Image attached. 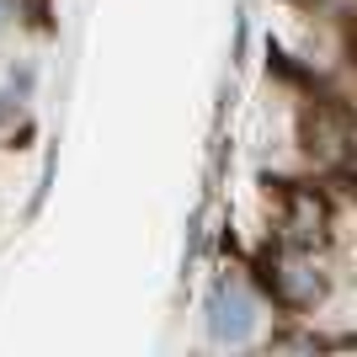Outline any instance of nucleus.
Segmentation results:
<instances>
[{"instance_id": "obj_1", "label": "nucleus", "mask_w": 357, "mask_h": 357, "mask_svg": "<svg viewBox=\"0 0 357 357\" xmlns=\"http://www.w3.org/2000/svg\"><path fill=\"white\" fill-rule=\"evenodd\" d=\"M245 331H251V298L240 294V288L219 283V294H213V336L219 342H240Z\"/></svg>"}]
</instances>
